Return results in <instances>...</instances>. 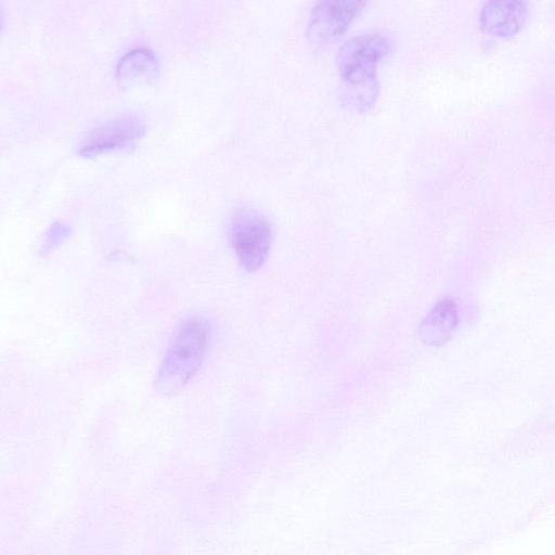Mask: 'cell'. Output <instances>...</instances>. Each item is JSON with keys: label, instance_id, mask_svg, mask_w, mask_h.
<instances>
[{"label": "cell", "instance_id": "6da1fadb", "mask_svg": "<svg viewBox=\"0 0 555 555\" xmlns=\"http://www.w3.org/2000/svg\"><path fill=\"white\" fill-rule=\"evenodd\" d=\"M392 46L393 40L386 31L370 30L351 37L339 48V98L346 108L366 113L374 106L378 96L376 68Z\"/></svg>", "mask_w": 555, "mask_h": 555}, {"label": "cell", "instance_id": "7a4b0ae2", "mask_svg": "<svg viewBox=\"0 0 555 555\" xmlns=\"http://www.w3.org/2000/svg\"><path fill=\"white\" fill-rule=\"evenodd\" d=\"M210 337V323L192 314L176 326L156 378L155 389L165 396L181 391L201 367Z\"/></svg>", "mask_w": 555, "mask_h": 555}, {"label": "cell", "instance_id": "3957f363", "mask_svg": "<svg viewBox=\"0 0 555 555\" xmlns=\"http://www.w3.org/2000/svg\"><path fill=\"white\" fill-rule=\"evenodd\" d=\"M229 240L242 268L253 273L258 271L271 248L272 227L256 209H236L229 222Z\"/></svg>", "mask_w": 555, "mask_h": 555}, {"label": "cell", "instance_id": "277c9868", "mask_svg": "<svg viewBox=\"0 0 555 555\" xmlns=\"http://www.w3.org/2000/svg\"><path fill=\"white\" fill-rule=\"evenodd\" d=\"M363 0H323L313 4L306 36L315 47H325L338 41L349 25L363 11Z\"/></svg>", "mask_w": 555, "mask_h": 555}, {"label": "cell", "instance_id": "5b68a950", "mask_svg": "<svg viewBox=\"0 0 555 555\" xmlns=\"http://www.w3.org/2000/svg\"><path fill=\"white\" fill-rule=\"evenodd\" d=\"M145 125L137 114H124L93 128L83 138L79 153L93 156L126 146L144 133Z\"/></svg>", "mask_w": 555, "mask_h": 555}, {"label": "cell", "instance_id": "8992f818", "mask_svg": "<svg viewBox=\"0 0 555 555\" xmlns=\"http://www.w3.org/2000/svg\"><path fill=\"white\" fill-rule=\"evenodd\" d=\"M459 321V310L454 300L441 298L420 323L418 337L428 346H441L451 339Z\"/></svg>", "mask_w": 555, "mask_h": 555}, {"label": "cell", "instance_id": "52a82bcc", "mask_svg": "<svg viewBox=\"0 0 555 555\" xmlns=\"http://www.w3.org/2000/svg\"><path fill=\"white\" fill-rule=\"evenodd\" d=\"M158 72V61L147 48H135L126 52L116 66V79L120 87H129L154 79Z\"/></svg>", "mask_w": 555, "mask_h": 555}]
</instances>
